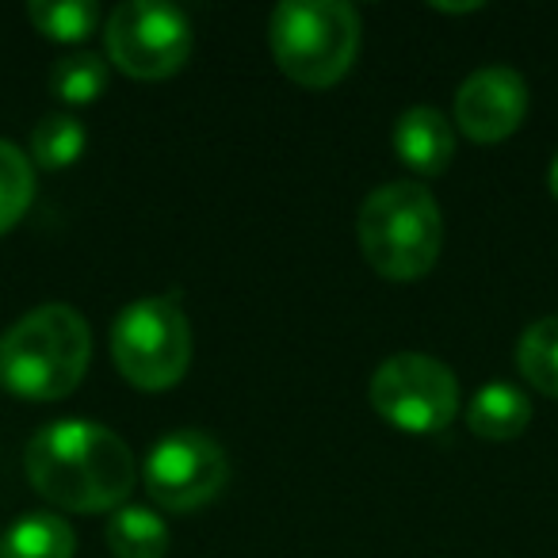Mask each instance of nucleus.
<instances>
[{"mask_svg":"<svg viewBox=\"0 0 558 558\" xmlns=\"http://www.w3.org/2000/svg\"><path fill=\"white\" fill-rule=\"evenodd\" d=\"M169 539V524L146 505H123L108 520V547L116 558H165Z\"/></svg>","mask_w":558,"mask_h":558,"instance_id":"ddd939ff","label":"nucleus"},{"mask_svg":"<svg viewBox=\"0 0 558 558\" xmlns=\"http://www.w3.org/2000/svg\"><path fill=\"white\" fill-rule=\"evenodd\" d=\"M24 471L35 494L65 512L123 509L134 486V456L126 440L96 421H50L27 440Z\"/></svg>","mask_w":558,"mask_h":558,"instance_id":"f257e3e1","label":"nucleus"},{"mask_svg":"<svg viewBox=\"0 0 558 558\" xmlns=\"http://www.w3.org/2000/svg\"><path fill=\"white\" fill-rule=\"evenodd\" d=\"M550 195H555V199H558V157H555V161H550Z\"/></svg>","mask_w":558,"mask_h":558,"instance_id":"aec40b11","label":"nucleus"},{"mask_svg":"<svg viewBox=\"0 0 558 558\" xmlns=\"http://www.w3.org/2000/svg\"><path fill=\"white\" fill-rule=\"evenodd\" d=\"M88 356V322L73 306L47 303L0 337V387L24 402H58L85 379Z\"/></svg>","mask_w":558,"mask_h":558,"instance_id":"f03ea898","label":"nucleus"},{"mask_svg":"<svg viewBox=\"0 0 558 558\" xmlns=\"http://www.w3.org/2000/svg\"><path fill=\"white\" fill-rule=\"evenodd\" d=\"M85 126L77 123L73 116H47L43 123H35L32 131V157L35 165L43 169L58 172V169H70L77 165V157L85 154Z\"/></svg>","mask_w":558,"mask_h":558,"instance_id":"f3484780","label":"nucleus"},{"mask_svg":"<svg viewBox=\"0 0 558 558\" xmlns=\"http://www.w3.org/2000/svg\"><path fill=\"white\" fill-rule=\"evenodd\" d=\"M268 43L295 85L329 88L360 54V12L344 0H283L268 16Z\"/></svg>","mask_w":558,"mask_h":558,"instance_id":"20e7f679","label":"nucleus"},{"mask_svg":"<svg viewBox=\"0 0 558 558\" xmlns=\"http://www.w3.org/2000/svg\"><path fill=\"white\" fill-rule=\"evenodd\" d=\"M517 367L539 395L558 398V318H539L517 344Z\"/></svg>","mask_w":558,"mask_h":558,"instance_id":"4468645a","label":"nucleus"},{"mask_svg":"<svg viewBox=\"0 0 558 558\" xmlns=\"http://www.w3.org/2000/svg\"><path fill=\"white\" fill-rule=\"evenodd\" d=\"M35 199L32 157L0 138V233H9Z\"/></svg>","mask_w":558,"mask_h":558,"instance_id":"dca6fc26","label":"nucleus"},{"mask_svg":"<svg viewBox=\"0 0 558 558\" xmlns=\"http://www.w3.org/2000/svg\"><path fill=\"white\" fill-rule=\"evenodd\" d=\"M111 356L138 390H169L192 364V326L177 299L149 295L123 306L111 326Z\"/></svg>","mask_w":558,"mask_h":558,"instance_id":"39448f33","label":"nucleus"},{"mask_svg":"<svg viewBox=\"0 0 558 558\" xmlns=\"http://www.w3.org/2000/svg\"><path fill=\"white\" fill-rule=\"evenodd\" d=\"M372 405L383 421L413 436L444 433L459 413V383L436 356L398 352L372 375Z\"/></svg>","mask_w":558,"mask_h":558,"instance_id":"423d86ee","label":"nucleus"},{"mask_svg":"<svg viewBox=\"0 0 558 558\" xmlns=\"http://www.w3.org/2000/svg\"><path fill=\"white\" fill-rule=\"evenodd\" d=\"M27 20L54 43H85L100 27L96 0H32Z\"/></svg>","mask_w":558,"mask_h":558,"instance_id":"2eb2a0df","label":"nucleus"},{"mask_svg":"<svg viewBox=\"0 0 558 558\" xmlns=\"http://www.w3.org/2000/svg\"><path fill=\"white\" fill-rule=\"evenodd\" d=\"M395 154L421 177H440L456 161V126L436 108H410L395 119Z\"/></svg>","mask_w":558,"mask_h":558,"instance_id":"9d476101","label":"nucleus"},{"mask_svg":"<svg viewBox=\"0 0 558 558\" xmlns=\"http://www.w3.org/2000/svg\"><path fill=\"white\" fill-rule=\"evenodd\" d=\"M108 58L134 81H165L192 54V24L177 4L126 0L108 20Z\"/></svg>","mask_w":558,"mask_h":558,"instance_id":"0eeeda50","label":"nucleus"},{"mask_svg":"<svg viewBox=\"0 0 558 558\" xmlns=\"http://www.w3.org/2000/svg\"><path fill=\"white\" fill-rule=\"evenodd\" d=\"M436 12H474V9H482V4H433Z\"/></svg>","mask_w":558,"mask_h":558,"instance_id":"6ab92c4d","label":"nucleus"},{"mask_svg":"<svg viewBox=\"0 0 558 558\" xmlns=\"http://www.w3.org/2000/svg\"><path fill=\"white\" fill-rule=\"evenodd\" d=\"M527 85L509 65L471 73L456 93V126L471 142H501L524 123Z\"/></svg>","mask_w":558,"mask_h":558,"instance_id":"1a4fd4ad","label":"nucleus"},{"mask_svg":"<svg viewBox=\"0 0 558 558\" xmlns=\"http://www.w3.org/2000/svg\"><path fill=\"white\" fill-rule=\"evenodd\" d=\"M532 421V402L512 383H486L466 405V428L482 440H517Z\"/></svg>","mask_w":558,"mask_h":558,"instance_id":"9b49d317","label":"nucleus"},{"mask_svg":"<svg viewBox=\"0 0 558 558\" xmlns=\"http://www.w3.org/2000/svg\"><path fill=\"white\" fill-rule=\"evenodd\" d=\"M356 230L367 264L395 283L428 276L444 245L440 203L425 184L413 180L375 187L360 207Z\"/></svg>","mask_w":558,"mask_h":558,"instance_id":"7ed1b4c3","label":"nucleus"},{"mask_svg":"<svg viewBox=\"0 0 558 558\" xmlns=\"http://www.w3.org/2000/svg\"><path fill=\"white\" fill-rule=\"evenodd\" d=\"M50 93L62 104H93L108 93V65L96 54H70L50 70Z\"/></svg>","mask_w":558,"mask_h":558,"instance_id":"a211bd4d","label":"nucleus"},{"mask_svg":"<svg viewBox=\"0 0 558 558\" xmlns=\"http://www.w3.org/2000/svg\"><path fill=\"white\" fill-rule=\"evenodd\" d=\"M146 489L161 509L192 512L199 505L215 501L230 478V463L218 440H210L199 428H177L161 436L146 456Z\"/></svg>","mask_w":558,"mask_h":558,"instance_id":"6e6552de","label":"nucleus"},{"mask_svg":"<svg viewBox=\"0 0 558 558\" xmlns=\"http://www.w3.org/2000/svg\"><path fill=\"white\" fill-rule=\"evenodd\" d=\"M73 527L54 512H24L0 535V558H73Z\"/></svg>","mask_w":558,"mask_h":558,"instance_id":"f8f14e48","label":"nucleus"}]
</instances>
